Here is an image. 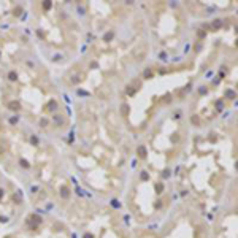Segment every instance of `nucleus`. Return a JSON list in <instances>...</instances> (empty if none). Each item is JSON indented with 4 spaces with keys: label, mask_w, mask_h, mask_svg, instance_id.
I'll list each match as a JSON object with an SVG mask.
<instances>
[{
    "label": "nucleus",
    "mask_w": 238,
    "mask_h": 238,
    "mask_svg": "<svg viewBox=\"0 0 238 238\" xmlns=\"http://www.w3.org/2000/svg\"><path fill=\"white\" fill-rule=\"evenodd\" d=\"M137 153H138V156H140V157H143V159L146 157V148H144V146H138Z\"/></svg>",
    "instance_id": "1"
},
{
    "label": "nucleus",
    "mask_w": 238,
    "mask_h": 238,
    "mask_svg": "<svg viewBox=\"0 0 238 238\" xmlns=\"http://www.w3.org/2000/svg\"><path fill=\"white\" fill-rule=\"evenodd\" d=\"M8 108H11V110H19V108H21V105H19V102H10Z\"/></svg>",
    "instance_id": "2"
},
{
    "label": "nucleus",
    "mask_w": 238,
    "mask_h": 238,
    "mask_svg": "<svg viewBox=\"0 0 238 238\" xmlns=\"http://www.w3.org/2000/svg\"><path fill=\"white\" fill-rule=\"evenodd\" d=\"M53 121L56 122V124H62V122H63V117L60 116V114H54V117H53Z\"/></svg>",
    "instance_id": "3"
},
{
    "label": "nucleus",
    "mask_w": 238,
    "mask_h": 238,
    "mask_svg": "<svg viewBox=\"0 0 238 238\" xmlns=\"http://www.w3.org/2000/svg\"><path fill=\"white\" fill-rule=\"evenodd\" d=\"M113 37H114V32H108L106 35H103V40H105V41H111Z\"/></svg>",
    "instance_id": "4"
},
{
    "label": "nucleus",
    "mask_w": 238,
    "mask_h": 238,
    "mask_svg": "<svg viewBox=\"0 0 238 238\" xmlns=\"http://www.w3.org/2000/svg\"><path fill=\"white\" fill-rule=\"evenodd\" d=\"M8 79H10V81H16V79H18V73H16V72H10V73H8Z\"/></svg>",
    "instance_id": "5"
},
{
    "label": "nucleus",
    "mask_w": 238,
    "mask_h": 238,
    "mask_svg": "<svg viewBox=\"0 0 238 238\" xmlns=\"http://www.w3.org/2000/svg\"><path fill=\"white\" fill-rule=\"evenodd\" d=\"M19 165H21L22 168H29V167H30V164H29L27 160H24V159H21V160H19Z\"/></svg>",
    "instance_id": "6"
},
{
    "label": "nucleus",
    "mask_w": 238,
    "mask_h": 238,
    "mask_svg": "<svg viewBox=\"0 0 238 238\" xmlns=\"http://www.w3.org/2000/svg\"><path fill=\"white\" fill-rule=\"evenodd\" d=\"M156 190H157V194H162V190H164V184L157 183V184H156Z\"/></svg>",
    "instance_id": "7"
},
{
    "label": "nucleus",
    "mask_w": 238,
    "mask_h": 238,
    "mask_svg": "<svg viewBox=\"0 0 238 238\" xmlns=\"http://www.w3.org/2000/svg\"><path fill=\"white\" fill-rule=\"evenodd\" d=\"M49 103H51V105H48V106H46L48 110H53V108L56 110V108H57V103H56V100H54V102H49Z\"/></svg>",
    "instance_id": "8"
},
{
    "label": "nucleus",
    "mask_w": 238,
    "mask_h": 238,
    "mask_svg": "<svg viewBox=\"0 0 238 238\" xmlns=\"http://www.w3.org/2000/svg\"><path fill=\"white\" fill-rule=\"evenodd\" d=\"M148 178H149V175L146 173V171H141V180H144V181H146Z\"/></svg>",
    "instance_id": "9"
},
{
    "label": "nucleus",
    "mask_w": 238,
    "mask_h": 238,
    "mask_svg": "<svg viewBox=\"0 0 238 238\" xmlns=\"http://www.w3.org/2000/svg\"><path fill=\"white\" fill-rule=\"evenodd\" d=\"M62 197H68V189H65V187L62 189Z\"/></svg>",
    "instance_id": "10"
},
{
    "label": "nucleus",
    "mask_w": 238,
    "mask_h": 238,
    "mask_svg": "<svg viewBox=\"0 0 238 238\" xmlns=\"http://www.w3.org/2000/svg\"><path fill=\"white\" fill-rule=\"evenodd\" d=\"M213 26H214V27H216V29H217V26H219V27H221V21H219V19H216V21H214V22H213Z\"/></svg>",
    "instance_id": "11"
},
{
    "label": "nucleus",
    "mask_w": 238,
    "mask_h": 238,
    "mask_svg": "<svg viewBox=\"0 0 238 238\" xmlns=\"http://www.w3.org/2000/svg\"><path fill=\"white\" fill-rule=\"evenodd\" d=\"M30 140H32V143H33V144H37V143H38V138H37V137H32Z\"/></svg>",
    "instance_id": "12"
},
{
    "label": "nucleus",
    "mask_w": 238,
    "mask_h": 238,
    "mask_svg": "<svg viewBox=\"0 0 238 238\" xmlns=\"http://www.w3.org/2000/svg\"><path fill=\"white\" fill-rule=\"evenodd\" d=\"M40 124H41V126L45 127V126H46V124H48V121H46V119H41V121H40Z\"/></svg>",
    "instance_id": "13"
},
{
    "label": "nucleus",
    "mask_w": 238,
    "mask_h": 238,
    "mask_svg": "<svg viewBox=\"0 0 238 238\" xmlns=\"http://www.w3.org/2000/svg\"><path fill=\"white\" fill-rule=\"evenodd\" d=\"M45 8H46V10H48V8H51V3H49V2H46V3H45Z\"/></svg>",
    "instance_id": "14"
},
{
    "label": "nucleus",
    "mask_w": 238,
    "mask_h": 238,
    "mask_svg": "<svg viewBox=\"0 0 238 238\" xmlns=\"http://www.w3.org/2000/svg\"><path fill=\"white\" fill-rule=\"evenodd\" d=\"M84 238H94V235H90V233H86Z\"/></svg>",
    "instance_id": "15"
}]
</instances>
